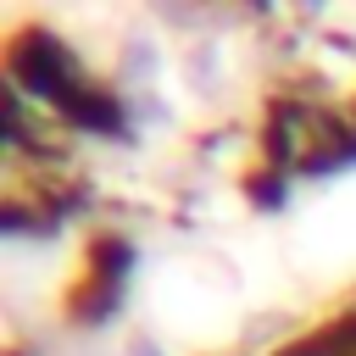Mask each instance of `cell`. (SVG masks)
I'll list each match as a JSON object with an SVG mask.
<instances>
[{"instance_id": "7a4b0ae2", "label": "cell", "mask_w": 356, "mask_h": 356, "mask_svg": "<svg viewBox=\"0 0 356 356\" xmlns=\"http://www.w3.org/2000/svg\"><path fill=\"white\" fill-rule=\"evenodd\" d=\"M128 356H161V350H156L150 339H134V345H128Z\"/></svg>"}, {"instance_id": "6da1fadb", "label": "cell", "mask_w": 356, "mask_h": 356, "mask_svg": "<svg viewBox=\"0 0 356 356\" xmlns=\"http://www.w3.org/2000/svg\"><path fill=\"white\" fill-rule=\"evenodd\" d=\"M156 72H161V56H156L150 39H139V44L128 50V78H156Z\"/></svg>"}]
</instances>
